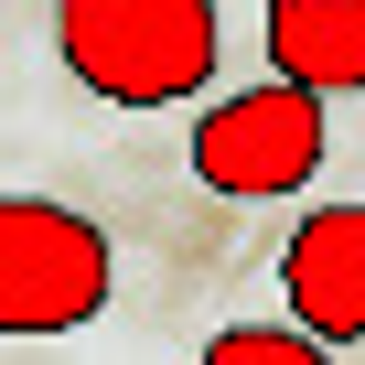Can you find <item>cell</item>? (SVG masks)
Listing matches in <instances>:
<instances>
[{"mask_svg":"<svg viewBox=\"0 0 365 365\" xmlns=\"http://www.w3.org/2000/svg\"><path fill=\"white\" fill-rule=\"evenodd\" d=\"M205 365H333V344H312L301 322H237L205 344Z\"/></svg>","mask_w":365,"mask_h":365,"instance_id":"8992f818","label":"cell"},{"mask_svg":"<svg viewBox=\"0 0 365 365\" xmlns=\"http://www.w3.org/2000/svg\"><path fill=\"white\" fill-rule=\"evenodd\" d=\"M54 54L108 108H182L215 86V0H54Z\"/></svg>","mask_w":365,"mask_h":365,"instance_id":"6da1fadb","label":"cell"},{"mask_svg":"<svg viewBox=\"0 0 365 365\" xmlns=\"http://www.w3.org/2000/svg\"><path fill=\"white\" fill-rule=\"evenodd\" d=\"M118 290L108 237L54 194H0V333H76Z\"/></svg>","mask_w":365,"mask_h":365,"instance_id":"7a4b0ae2","label":"cell"},{"mask_svg":"<svg viewBox=\"0 0 365 365\" xmlns=\"http://www.w3.org/2000/svg\"><path fill=\"white\" fill-rule=\"evenodd\" d=\"M269 76L312 97L365 86V0H269Z\"/></svg>","mask_w":365,"mask_h":365,"instance_id":"5b68a950","label":"cell"},{"mask_svg":"<svg viewBox=\"0 0 365 365\" xmlns=\"http://www.w3.org/2000/svg\"><path fill=\"white\" fill-rule=\"evenodd\" d=\"M279 301L312 344H365V205H322L279 247Z\"/></svg>","mask_w":365,"mask_h":365,"instance_id":"277c9868","label":"cell"},{"mask_svg":"<svg viewBox=\"0 0 365 365\" xmlns=\"http://www.w3.org/2000/svg\"><path fill=\"white\" fill-rule=\"evenodd\" d=\"M322 150H333V129H322V97L312 86H247V97H215L205 118H194V182L205 194H226V205H279V194H301V182L322 172Z\"/></svg>","mask_w":365,"mask_h":365,"instance_id":"3957f363","label":"cell"}]
</instances>
